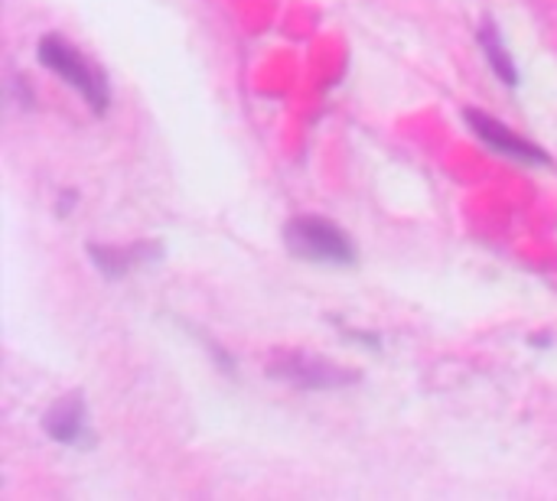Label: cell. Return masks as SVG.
Wrapping results in <instances>:
<instances>
[{
    "mask_svg": "<svg viewBox=\"0 0 557 501\" xmlns=\"http://www.w3.org/2000/svg\"><path fill=\"white\" fill-rule=\"evenodd\" d=\"M88 254L95 258V264H98L101 274L121 277V274H127L134 264H144V261L160 258V248H153V245H134V248H98V245H91Z\"/></svg>",
    "mask_w": 557,
    "mask_h": 501,
    "instance_id": "cell-6",
    "label": "cell"
},
{
    "mask_svg": "<svg viewBox=\"0 0 557 501\" xmlns=\"http://www.w3.org/2000/svg\"><path fill=\"white\" fill-rule=\"evenodd\" d=\"M284 241L304 261H320V264H352L356 261V248H352L349 235L317 215H300V218L287 222Z\"/></svg>",
    "mask_w": 557,
    "mask_h": 501,
    "instance_id": "cell-2",
    "label": "cell"
},
{
    "mask_svg": "<svg viewBox=\"0 0 557 501\" xmlns=\"http://www.w3.org/2000/svg\"><path fill=\"white\" fill-rule=\"evenodd\" d=\"M39 62L46 68H52L59 78H65L91 104L95 114H104V108H108V78L78 49H72L62 36L49 33V36L39 39Z\"/></svg>",
    "mask_w": 557,
    "mask_h": 501,
    "instance_id": "cell-1",
    "label": "cell"
},
{
    "mask_svg": "<svg viewBox=\"0 0 557 501\" xmlns=\"http://www.w3.org/2000/svg\"><path fill=\"white\" fill-rule=\"evenodd\" d=\"M274 378H284L290 385L300 388H343L349 381H356V375H346L336 365H326L320 359H307V355H287L277 365H271Z\"/></svg>",
    "mask_w": 557,
    "mask_h": 501,
    "instance_id": "cell-4",
    "label": "cell"
},
{
    "mask_svg": "<svg viewBox=\"0 0 557 501\" xmlns=\"http://www.w3.org/2000/svg\"><path fill=\"white\" fill-rule=\"evenodd\" d=\"M42 430L55 440V443H65V447H82L88 443V414H85V401L82 394H69L62 398L42 421Z\"/></svg>",
    "mask_w": 557,
    "mask_h": 501,
    "instance_id": "cell-5",
    "label": "cell"
},
{
    "mask_svg": "<svg viewBox=\"0 0 557 501\" xmlns=\"http://www.w3.org/2000/svg\"><path fill=\"white\" fill-rule=\"evenodd\" d=\"M467 124L476 130V137H480L483 143H490L493 150H499V153H506V156H516V160H522V163H548L545 150H539L535 143H529L525 137H519L516 130H509L503 121H496V117H490V114H483V111H476V108L467 111Z\"/></svg>",
    "mask_w": 557,
    "mask_h": 501,
    "instance_id": "cell-3",
    "label": "cell"
},
{
    "mask_svg": "<svg viewBox=\"0 0 557 501\" xmlns=\"http://www.w3.org/2000/svg\"><path fill=\"white\" fill-rule=\"evenodd\" d=\"M480 42H483V49H486V55H490V65H493V72L506 82V85H516L519 82V72H516V62H512V55L506 52V46H503V36H499V29L493 26V23H486L483 29H480Z\"/></svg>",
    "mask_w": 557,
    "mask_h": 501,
    "instance_id": "cell-7",
    "label": "cell"
}]
</instances>
